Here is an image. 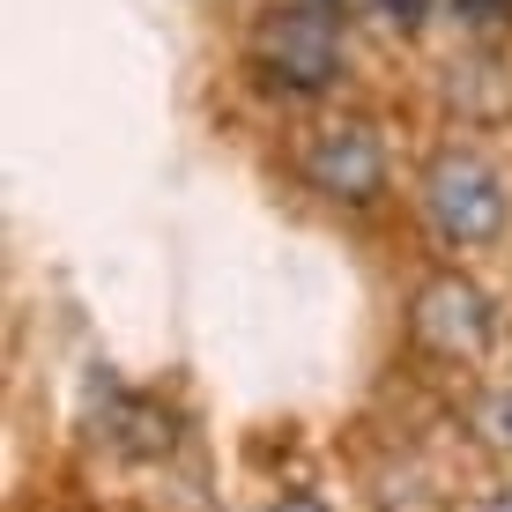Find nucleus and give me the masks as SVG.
<instances>
[{
    "label": "nucleus",
    "instance_id": "f257e3e1",
    "mask_svg": "<svg viewBox=\"0 0 512 512\" xmlns=\"http://www.w3.org/2000/svg\"><path fill=\"white\" fill-rule=\"evenodd\" d=\"M245 60H253L260 90L275 97H334L349 75V38H342V8L334 0H268L245 30Z\"/></svg>",
    "mask_w": 512,
    "mask_h": 512
},
{
    "label": "nucleus",
    "instance_id": "f03ea898",
    "mask_svg": "<svg viewBox=\"0 0 512 512\" xmlns=\"http://www.w3.org/2000/svg\"><path fill=\"white\" fill-rule=\"evenodd\" d=\"M416 201H423L431 238L453 245V253H483V245H498L505 223H512V186H505V171L490 164L483 149H461V141H446V149L423 164Z\"/></svg>",
    "mask_w": 512,
    "mask_h": 512
},
{
    "label": "nucleus",
    "instance_id": "7ed1b4c3",
    "mask_svg": "<svg viewBox=\"0 0 512 512\" xmlns=\"http://www.w3.org/2000/svg\"><path fill=\"white\" fill-rule=\"evenodd\" d=\"M297 179L320 193V201H342V208L386 201V179H394V164H386V134L372 127V119H357V112L320 119V127L305 134V149H297Z\"/></svg>",
    "mask_w": 512,
    "mask_h": 512
},
{
    "label": "nucleus",
    "instance_id": "20e7f679",
    "mask_svg": "<svg viewBox=\"0 0 512 512\" xmlns=\"http://www.w3.org/2000/svg\"><path fill=\"white\" fill-rule=\"evenodd\" d=\"M409 327H416V342L431 349V357H446V364H475L498 342V312H490V297L475 290L468 275H431L423 282L416 305H409Z\"/></svg>",
    "mask_w": 512,
    "mask_h": 512
},
{
    "label": "nucleus",
    "instance_id": "39448f33",
    "mask_svg": "<svg viewBox=\"0 0 512 512\" xmlns=\"http://www.w3.org/2000/svg\"><path fill=\"white\" fill-rule=\"evenodd\" d=\"M446 90H453V104H461L468 119H498L512 104V75L498 60H453L446 67Z\"/></svg>",
    "mask_w": 512,
    "mask_h": 512
},
{
    "label": "nucleus",
    "instance_id": "423d86ee",
    "mask_svg": "<svg viewBox=\"0 0 512 512\" xmlns=\"http://www.w3.org/2000/svg\"><path fill=\"white\" fill-rule=\"evenodd\" d=\"M468 431H475L483 453L512 461V386H483V394L468 401Z\"/></svg>",
    "mask_w": 512,
    "mask_h": 512
},
{
    "label": "nucleus",
    "instance_id": "0eeeda50",
    "mask_svg": "<svg viewBox=\"0 0 512 512\" xmlns=\"http://www.w3.org/2000/svg\"><path fill=\"white\" fill-rule=\"evenodd\" d=\"M364 15H372L386 38H416V30L438 15V0H364Z\"/></svg>",
    "mask_w": 512,
    "mask_h": 512
},
{
    "label": "nucleus",
    "instance_id": "6e6552de",
    "mask_svg": "<svg viewBox=\"0 0 512 512\" xmlns=\"http://www.w3.org/2000/svg\"><path fill=\"white\" fill-rule=\"evenodd\" d=\"M453 23L475 30V38H490V30H512V0H446Z\"/></svg>",
    "mask_w": 512,
    "mask_h": 512
},
{
    "label": "nucleus",
    "instance_id": "1a4fd4ad",
    "mask_svg": "<svg viewBox=\"0 0 512 512\" xmlns=\"http://www.w3.org/2000/svg\"><path fill=\"white\" fill-rule=\"evenodd\" d=\"M379 505L386 512H431L438 498H431V483H423L416 468H401V475H386V490H379Z\"/></svg>",
    "mask_w": 512,
    "mask_h": 512
},
{
    "label": "nucleus",
    "instance_id": "9d476101",
    "mask_svg": "<svg viewBox=\"0 0 512 512\" xmlns=\"http://www.w3.org/2000/svg\"><path fill=\"white\" fill-rule=\"evenodd\" d=\"M468 512H512V483H490V490H483V498H475Z\"/></svg>",
    "mask_w": 512,
    "mask_h": 512
},
{
    "label": "nucleus",
    "instance_id": "9b49d317",
    "mask_svg": "<svg viewBox=\"0 0 512 512\" xmlns=\"http://www.w3.org/2000/svg\"><path fill=\"white\" fill-rule=\"evenodd\" d=\"M275 512H327V498H312V490H290V498H282Z\"/></svg>",
    "mask_w": 512,
    "mask_h": 512
},
{
    "label": "nucleus",
    "instance_id": "f8f14e48",
    "mask_svg": "<svg viewBox=\"0 0 512 512\" xmlns=\"http://www.w3.org/2000/svg\"><path fill=\"white\" fill-rule=\"evenodd\" d=\"M334 8H342V0H334Z\"/></svg>",
    "mask_w": 512,
    "mask_h": 512
}]
</instances>
